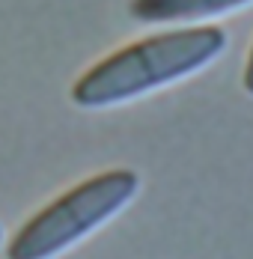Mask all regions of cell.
Wrapping results in <instances>:
<instances>
[{
    "label": "cell",
    "mask_w": 253,
    "mask_h": 259,
    "mask_svg": "<svg viewBox=\"0 0 253 259\" xmlns=\"http://www.w3.org/2000/svg\"><path fill=\"white\" fill-rule=\"evenodd\" d=\"M227 51V30L218 24H188L155 33L101 57L72 83L77 107L99 110L134 102L152 90L197 75Z\"/></svg>",
    "instance_id": "1"
},
{
    "label": "cell",
    "mask_w": 253,
    "mask_h": 259,
    "mask_svg": "<svg viewBox=\"0 0 253 259\" xmlns=\"http://www.w3.org/2000/svg\"><path fill=\"white\" fill-rule=\"evenodd\" d=\"M140 176L134 170H104L54 197L30 214L6 244V259H54L80 238L116 218L137 197Z\"/></svg>",
    "instance_id": "2"
},
{
    "label": "cell",
    "mask_w": 253,
    "mask_h": 259,
    "mask_svg": "<svg viewBox=\"0 0 253 259\" xmlns=\"http://www.w3.org/2000/svg\"><path fill=\"white\" fill-rule=\"evenodd\" d=\"M253 0H131L128 12L143 24H173V21H202L227 15L232 9L250 6Z\"/></svg>",
    "instance_id": "3"
},
{
    "label": "cell",
    "mask_w": 253,
    "mask_h": 259,
    "mask_svg": "<svg viewBox=\"0 0 253 259\" xmlns=\"http://www.w3.org/2000/svg\"><path fill=\"white\" fill-rule=\"evenodd\" d=\"M241 87H244V93H247V96H253V45H250V51H247V60H244Z\"/></svg>",
    "instance_id": "4"
}]
</instances>
